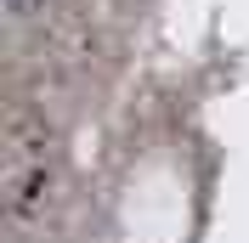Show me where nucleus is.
<instances>
[{
  "mask_svg": "<svg viewBox=\"0 0 249 243\" xmlns=\"http://www.w3.org/2000/svg\"><path fill=\"white\" fill-rule=\"evenodd\" d=\"M6 6H12V12H23V6H29V0H6Z\"/></svg>",
  "mask_w": 249,
  "mask_h": 243,
  "instance_id": "nucleus-1",
  "label": "nucleus"
}]
</instances>
